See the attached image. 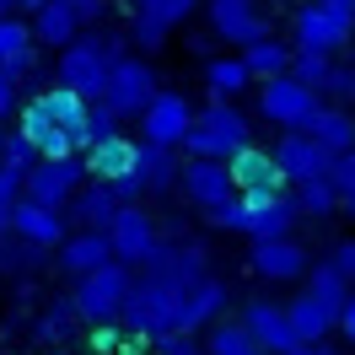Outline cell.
<instances>
[{"instance_id":"1","label":"cell","mask_w":355,"mask_h":355,"mask_svg":"<svg viewBox=\"0 0 355 355\" xmlns=\"http://www.w3.org/2000/svg\"><path fill=\"white\" fill-rule=\"evenodd\" d=\"M119 60H124L119 38H108V33H81L76 44L60 49V70H54V81H60V87H70L76 97H87V103H103L108 76H113V65H119Z\"/></svg>"},{"instance_id":"2","label":"cell","mask_w":355,"mask_h":355,"mask_svg":"<svg viewBox=\"0 0 355 355\" xmlns=\"http://www.w3.org/2000/svg\"><path fill=\"white\" fill-rule=\"evenodd\" d=\"M253 140V119H248L237 103H221V97H210L205 108H194V130L183 140V151L189 156H210V162H226V156H237Z\"/></svg>"},{"instance_id":"3","label":"cell","mask_w":355,"mask_h":355,"mask_svg":"<svg viewBox=\"0 0 355 355\" xmlns=\"http://www.w3.org/2000/svg\"><path fill=\"white\" fill-rule=\"evenodd\" d=\"M183 291L189 286H167V280H151V275H135V291L124 302V312H119L124 334H135V339H167V334H178Z\"/></svg>"},{"instance_id":"4","label":"cell","mask_w":355,"mask_h":355,"mask_svg":"<svg viewBox=\"0 0 355 355\" xmlns=\"http://www.w3.org/2000/svg\"><path fill=\"white\" fill-rule=\"evenodd\" d=\"M355 33V11L345 0H302L291 11V44L296 54H339Z\"/></svg>"},{"instance_id":"5","label":"cell","mask_w":355,"mask_h":355,"mask_svg":"<svg viewBox=\"0 0 355 355\" xmlns=\"http://www.w3.org/2000/svg\"><path fill=\"white\" fill-rule=\"evenodd\" d=\"M130 291H135V269L113 259V264L81 275V280L70 286V302H76V312H81L87 329H103V323H119V312H124V302H130Z\"/></svg>"},{"instance_id":"6","label":"cell","mask_w":355,"mask_h":355,"mask_svg":"<svg viewBox=\"0 0 355 355\" xmlns=\"http://www.w3.org/2000/svg\"><path fill=\"white\" fill-rule=\"evenodd\" d=\"M259 119L264 124H275V130H307L312 119H318V108H323V92L302 87L296 76H269V81H259Z\"/></svg>"},{"instance_id":"7","label":"cell","mask_w":355,"mask_h":355,"mask_svg":"<svg viewBox=\"0 0 355 355\" xmlns=\"http://www.w3.org/2000/svg\"><path fill=\"white\" fill-rule=\"evenodd\" d=\"M162 92V81H156V65L146 60V54H124L119 65H113L108 76V92H103V103H108L124 124L130 119H140V113L151 108V97Z\"/></svg>"},{"instance_id":"8","label":"cell","mask_w":355,"mask_h":355,"mask_svg":"<svg viewBox=\"0 0 355 355\" xmlns=\"http://www.w3.org/2000/svg\"><path fill=\"white\" fill-rule=\"evenodd\" d=\"M205 0H135V22H130V44L135 54H146L156 60V49L167 44V33L183 27L194 11H200Z\"/></svg>"},{"instance_id":"9","label":"cell","mask_w":355,"mask_h":355,"mask_svg":"<svg viewBox=\"0 0 355 355\" xmlns=\"http://www.w3.org/2000/svg\"><path fill=\"white\" fill-rule=\"evenodd\" d=\"M135 124H140V140L183 151V140H189V130H194V103H189L178 87H162V92L151 97V108L140 113Z\"/></svg>"},{"instance_id":"10","label":"cell","mask_w":355,"mask_h":355,"mask_svg":"<svg viewBox=\"0 0 355 355\" xmlns=\"http://www.w3.org/2000/svg\"><path fill=\"white\" fill-rule=\"evenodd\" d=\"M205 17H210V33H216V44H259V38H269L275 33V22H269V11L259 6V0H205Z\"/></svg>"},{"instance_id":"11","label":"cell","mask_w":355,"mask_h":355,"mask_svg":"<svg viewBox=\"0 0 355 355\" xmlns=\"http://www.w3.org/2000/svg\"><path fill=\"white\" fill-rule=\"evenodd\" d=\"M248 269L269 286H302L312 269V253L296 237H264V243L248 248Z\"/></svg>"},{"instance_id":"12","label":"cell","mask_w":355,"mask_h":355,"mask_svg":"<svg viewBox=\"0 0 355 355\" xmlns=\"http://www.w3.org/2000/svg\"><path fill=\"white\" fill-rule=\"evenodd\" d=\"M108 243H113V259H119V264L140 269L156 248H162V232H156L146 205H119V216H113V226H108Z\"/></svg>"},{"instance_id":"13","label":"cell","mask_w":355,"mask_h":355,"mask_svg":"<svg viewBox=\"0 0 355 355\" xmlns=\"http://www.w3.org/2000/svg\"><path fill=\"white\" fill-rule=\"evenodd\" d=\"M226 173H232V183H237V194H291L286 167H280L275 151L259 146V140H248L237 156H226Z\"/></svg>"},{"instance_id":"14","label":"cell","mask_w":355,"mask_h":355,"mask_svg":"<svg viewBox=\"0 0 355 355\" xmlns=\"http://www.w3.org/2000/svg\"><path fill=\"white\" fill-rule=\"evenodd\" d=\"M81 183H87V162H76V156H65V162H38V167L22 178V200L49 205V210H65Z\"/></svg>"},{"instance_id":"15","label":"cell","mask_w":355,"mask_h":355,"mask_svg":"<svg viewBox=\"0 0 355 355\" xmlns=\"http://www.w3.org/2000/svg\"><path fill=\"white\" fill-rule=\"evenodd\" d=\"M275 162L286 167L291 189L296 183H312V178H329L334 173V151L307 130H280V146H275Z\"/></svg>"},{"instance_id":"16","label":"cell","mask_w":355,"mask_h":355,"mask_svg":"<svg viewBox=\"0 0 355 355\" xmlns=\"http://www.w3.org/2000/svg\"><path fill=\"white\" fill-rule=\"evenodd\" d=\"M237 318H243L248 334L264 345V355H286V350L302 345L296 329H291V318H286V302H275V296H248L243 307H237Z\"/></svg>"},{"instance_id":"17","label":"cell","mask_w":355,"mask_h":355,"mask_svg":"<svg viewBox=\"0 0 355 355\" xmlns=\"http://www.w3.org/2000/svg\"><path fill=\"white\" fill-rule=\"evenodd\" d=\"M243 205H248V226H243L248 243H264V237H296V221H302L296 194H243Z\"/></svg>"},{"instance_id":"18","label":"cell","mask_w":355,"mask_h":355,"mask_svg":"<svg viewBox=\"0 0 355 355\" xmlns=\"http://www.w3.org/2000/svg\"><path fill=\"white\" fill-rule=\"evenodd\" d=\"M140 275H151V280H167V286H200L205 275H210V253L200 243H162L140 264Z\"/></svg>"},{"instance_id":"19","label":"cell","mask_w":355,"mask_h":355,"mask_svg":"<svg viewBox=\"0 0 355 355\" xmlns=\"http://www.w3.org/2000/svg\"><path fill=\"white\" fill-rule=\"evenodd\" d=\"M232 307V286L221 275H205L200 286L183 291V307H178V334H205L210 323H221Z\"/></svg>"},{"instance_id":"20","label":"cell","mask_w":355,"mask_h":355,"mask_svg":"<svg viewBox=\"0 0 355 355\" xmlns=\"http://www.w3.org/2000/svg\"><path fill=\"white\" fill-rule=\"evenodd\" d=\"M178 189H183V200L200 205V210H216L237 194V183L226 173V162H210V156H189L183 162V178H178Z\"/></svg>"},{"instance_id":"21","label":"cell","mask_w":355,"mask_h":355,"mask_svg":"<svg viewBox=\"0 0 355 355\" xmlns=\"http://www.w3.org/2000/svg\"><path fill=\"white\" fill-rule=\"evenodd\" d=\"M339 302H323V296H318V291H296V296H291L286 302V318H291V329H296V339H302V345H318V339H329L334 329H339Z\"/></svg>"},{"instance_id":"22","label":"cell","mask_w":355,"mask_h":355,"mask_svg":"<svg viewBox=\"0 0 355 355\" xmlns=\"http://www.w3.org/2000/svg\"><path fill=\"white\" fill-rule=\"evenodd\" d=\"M135 183H140V194H151V200H162V194H173L178 178H183V162H178L173 146H151V140H140V151H135Z\"/></svg>"},{"instance_id":"23","label":"cell","mask_w":355,"mask_h":355,"mask_svg":"<svg viewBox=\"0 0 355 355\" xmlns=\"http://www.w3.org/2000/svg\"><path fill=\"white\" fill-rule=\"evenodd\" d=\"M65 210H49V205H33V200H17V210H11V232L22 237V243L44 248V253H54V248L65 243Z\"/></svg>"},{"instance_id":"24","label":"cell","mask_w":355,"mask_h":355,"mask_svg":"<svg viewBox=\"0 0 355 355\" xmlns=\"http://www.w3.org/2000/svg\"><path fill=\"white\" fill-rule=\"evenodd\" d=\"M17 130L33 140L38 162H65V156H76V140H70V130H60V124L49 119L38 97H33V103H22V119H17Z\"/></svg>"},{"instance_id":"25","label":"cell","mask_w":355,"mask_h":355,"mask_svg":"<svg viewBox=\"0 0 355 355\" xmlns=\"http://www.w3.org/2000/svg\"><path fill=\"white\" fill-rule=\"evenodd\" d=\"M119 205H124V200L113 194V183H92V178H87V183L76 189V200L65 205V216L81 226V232H108L113 216H119Z\"/></svg>"},{"instance_id":"26","label":"cell","mask_w":355,"mask_h":355,"mask_svg":"<svg viewBox=\"0 0 355 355\" xmlns=\"http://www.w3.org/2000/svg\"><path fill=\"white\" fill-rule=\"evenodd\" d=\"M135 151H140V140L130 135H108V140H97L81 162H87V178L92 183H119V178L135 173Z\"/></svg>"},{"instance_id":"27","label":"cell","mask_w":355,"mask_h":355,"mask_svg":"<svg viewBox=\"0 0 355 355\" xmlns=\"http://www.w3.org/2000/svg\"><path fill=\"white\" fill-rule=\"evenodd\" d=\"M60 253V269H65L70 280H81V275H92V269L113 264V243L108 232H76V237H65V243L54 248Z\"/></svg>"},{"instance_id":"28","label":"cell","mask_w":355,"mask_h":355,"mask_svg":"<svg viewBox=\"0 0 355 355\" xmlns=\"http://www.w3.org/2000/svg\"><path fill=\"white\" fill-rule=\"evenodd\" d=\"M33 65H38V38H33V27H27L22 17H0V70L22 81Z\"/></svg>"},{"instance_id":"29","label":"cell","mask_w":355,"mask_h":355,"mask_svg":"<svg viewBox=\"0 0 355 355\" xmlns=\"http://www.w3.org/2000/svg\"><path fill=\"white\" fill-rule=\"evenodd\" d=\"M248 87H259V81H253V70H248L243 54H216V60H205V92H210V97L237 103Z\"/></svg>"},{"instance_id":"30","label":"cell","mask_w":355,"mask_h":355,"mask_svg":"<svg viewBox=\"0 0 355 355\" xmlns=\"http://www.w3.org/2000/svg\"><path fill=\"white\" fill-rule=\"evenodd\" d=\"M33 38L49 49H65L81 38V17H76V6L70 0H54V6H44V11H33Z\"/></svg>"},{"instance_id":"31","label":"cell","mask_w":355,"mask_h":355,"mask_svg":"<svg viewBox=\"0 0 355 355\" xmlns=\"http://www.w3.org/2000/svg\"><path fill=\"white\" fill-rule=\"evenodd\" d=\"M38 103H44V113L60 124V130H70V140H81V130H87V113H92L87 97H76L70 87H60V81H54V87L38 92ZM76 156H81V151H76Z\"/></svg>"},{"instance_id":"32","label":"cell","mask_w":355,"mask_h":355,"mask_svg":"<svg viewBox=\"0 0 355 355\" xmlns=\"http://www.w3.org/2000/svg\"><path fill=\"white\" fill-rule=\"evenodd\" d=\"M248 60V70H253V81H269V76H286L291 60H296V44H286L280 33H269V38H259V44L237 49Z\"/></svg>"},{"instance_id":"33","label":"cell","mask_w":355,"mask_h":355,"mask_svg":"<svg viewBox=\"0 0 355 355\" xmlns=\"http://www.w3.org/2000/svg\"><path fill=\"white\" fill-rule=\"evenodd\" d=\"M307 135H318L334 156H345V151H355V113L339 108V103H323V108H318V119L307 124Z\"/></svg>"},{"instance_id":"34","label":"cell","mask_w":355,"mask_h":355,"mask_svg":"<svg viewBox=\"0 0 355 355\" xmlns=\"http://www.w3.org/2000/svg\"><path fill=\"white\" fill-rule=\"evenodd\" d=\"M205 355H264V345L248 334L243 318H221L205 329Z\"/></svg>"},{"instance_id":"35","label":"cell","mask_w":355,"mask_h":355,"mask_svg":"<svg viewBox=\"0 0 355 355\" xmlns=\"http://www.w3.org/2000/svg\"><path fill=\"white\" fill-rule=\"evenodd\" d=\"M291 194H296V210H302V221H329V216H339V189H334V178H312V183H296Z\"/></svg>"},{"instance_id":"36","label":"cell","mask_w":355,"mask_h":355,"mask_svg":"<svg viewBox=\"0 0 355 355\" xmlns=\"http://www.w3.org/2000/svg\"><path fill=\"white\" fill-rule=\"evenodd\" d=\"M38 264H44V248L22 243L17 232H11V237H0V275H6V280H17V275H33Z\"/></svg>"},{"instance_id":"37","label":"cell","mask_w":355,"mask_h":355,"mask_svg":"<svg viewBox=\"0 0 355 355\" xmlns=\"http://www.w3.org/2000/svg\"><path fill=\"white\" fill-rule=\"evenodd\" d=\"M302 286H307V291H318L323 302H339V307L350 302V280H345V275H339V269H334L329 259H312V269H307V280H302Z\"/></svg>"},{"instance_id":"38","label":"cell","mask_w":355,"mask_h":355,"mask_svg":"<svg viewBox=\"0 0 355 355\" xmlns=\"http://www.w3.org/2000/svg\"><path fill=\"white\" fill-rule=\"evenodd\" d=\"M108 135H124V119L108 108V103H92V113H87V130H81V140H76V151L87 156L97 140H108Z\"/></svg>"},{"instance_id":"39","label":"cell","mask_w":355,"mask_h":355,"mask_svg":"<svg viewBox=\"0 0 355 355\" xmlns=\"http://www.w3.org/2000/svg\"><path fill=\"white\" fill-rule=\"evenodd\" d=\"M76 323H81L76 302H70V296H60V302H54V307H49L38 323H33V334H38V339H60V334H70Z\"/></svg>"},{"instance_id":"40","label":"cell","mask_w":355,"mask_h":355,"mask_svg":"<svg viewBox=\"0 0 355 355\" xmlns=\"http://www.w3.org/2000/svg\"><path fill=\"white\" fill-rule=\"evenodd\" d=\"M291 76H296L302 87L323 92V87H329V76H334V54H296V60H291Z\"/></svg>"},{"instance_id":"41","label":"cell","mask_w":355,"mask_h":355,"mask_svg":"<svg viewBox=\"0 0 355 355\" xmlns=\"http://www.w3.org/2000/svg\"><path fill=\"white\" fill-rule=\"evenodd\" d=\"M0 167H11V173H33L38 167V151H33V140L22 130H6V146H0Z\"/></svg>"},{"instance_id":"42","label":"cell","mask_w":355,"mask_h":355,"mask_svg":"<svg viewBox=\"0 0 355 355\" xmlns=\"http://www.w3.org/2000/svg\"><path fill=\"white\" fill-rule=\"evenodd\" d=\"M334 189H339V210L355 221V151H345V156H334Z\"/></svg>"},{"instance_id":"43","label":"cell","mask_w":355,"mask_h":355,"mask_svg":"<svg viewBox=\"0 0 355 355\" xmlns=\"http://www.w3.org/2000/svg\"><path fill=\"white\" fill-rule=\"evenodd\" d=\"M22 178L27 173L0 167V237H11V210H17V200H22Z\"/></svg>"},{"instance_id":"44","label":"cell","mask_w":355,"mask_h":355,"mask_svg":"<svg viewBox=\"0 0 355 355\" xmlns=\"http://www.w3.org/2000/svg\"><path fill=\"white\" fill-rule=\"evenodd\" d=\"M205 221L216 226V232H243V226H248V205H243V194H232L226 205L205 210Z\"/></svg>"},{"instance_id":"45","label":"cell","mask_w":355,"mask_h":355,"mask_svg":"<svg viewBox=\"0 0 355 355\" xmlns=\"http://www.w3.org/2000/svg\"><path fill=\"white\" fill-rule=\"evenodd\" d=\"M323 259H329V264L355 286V237H339V243H329V253H323Z\"/></svg>"},{"instance_id":"46","label":"cell","mask_w":355,"mask_h":355,"mask_svg":"<svg viewBox=\"0 0 355 355\" xmlns=\"http://www.w3.org/2000/svg\"><path fill=\"white\" fill-rule=\"evenodd\" d=\"M156 355H205V339L200 334H167V339H156Z\"/></svg>"},{"instance_id":"47","label":"cell","mask_w":355,"mask_h":355,"mask_svg":"<svg viewBox=\"0 0 355 355\" xmlns=\"http://www.w3.org/2000/svg\"><path fill=\"white\" fill-rule=\"evenodd\" d=\"M124 345V334L113 329V323H103V329H92V355H113Z\"/></svg>"},{"instance_id":"48","label":"cell","mask_w":355,"mask_h":355,"mask_svg":"<svg viewBox=\"0 0 355 355\" xmlns=\"http://www.w3.org/2000/svg\"><path fill=\"white\" fill-rule=\"evenodd\" d=\"M70 6H76V17H81V27H87V22H97V17L108 11V0H70Z\"/></svg>"},{"instance_id":"49","label":"cell","mask_w":355,"mask_h":355,"mask_svg":"<svg viewBox=\"0 0 355 355\" xmlns=\"http://www.w3.org/2000/svg\"><path fill=\"white\" fill-rule=\"evenodd\" d=\"M339 334H345V345L355 350V291H350V302H345V312H339Z\"/></svg>"},{"instance_id":"50","label":"cell","mask_w":355,"mask_h":355,"mask_svg":"<svg viewBox=\"0 0 355 355\" xmlns=\"http://www.w3.org/2000/svg\"><path fill=\"white\" fill-rule=\"evenodd\" d=\"M286 355H339V345H329V339H318V345H296V350Z\"/></svg>"},{"instance_id":"51","label":"cell","mask_w":355,"mask_h":355,"mask_svg":"<svg viewBox=\"0 0 355 355\" xmlns=\"http://www.w3.org/2000/svg\"><path fill=\"white\" fill-rule=\"evenodd\" d=\"M44 6H54V0H22V11H44Z\"/></svg>"},{"instance_id":"52","label":"cell","mask_w":355,"mask_h":355,"mask_svg":"<svg viewBox=\"0 0 355 355\" xmlns=\"http://www.w3.org/2000/svg\"><path fill=\"white\" fill-rule=\"evenodd\" d=\"M350 103H355V65H350Z\"/></svg>"},{"instance_id":"53","label":"cell","mask_w":355,"mask_h":355,"mask_svg":"<svg viewBox=\"0 0 355 355\" xmlns=\"http://www.w3.org/2000/svg\"><path fill=\"white\" fill-rule=\"evenodd\" d=\"M44 355H65V350H44Z\"/></svg>"},{"instance_id":"54","label":"cell","mask_w":355,"mask_h":355,"mask_svg":"<svg viewBox=\"0 0 355 355\" xmlns=\"http://www.w3.org/2000/svg\"><path fill=\"white\" fill-rule=\"evenodd\" d=\"M0 146H6V130H0Z\"/></svg>"},{"instance_id":"55","label":"cell","mask_w":355,"mask_h":355,"mask_svg":"<svg viewBox=\"0 0 355 355\" xmlns=\"http://www.w3.org/2000/svg\"><path fill=\"white\" fill-rule=\"evenodd\" d=\"M345 6H350V11H355V0H345Z\"/></svg>"}]
</instances>
